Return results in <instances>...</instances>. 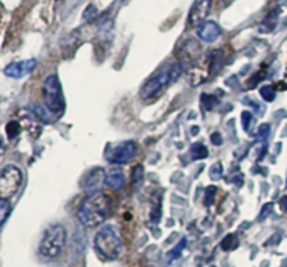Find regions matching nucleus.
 <instances>
[{
  "mask_svg": "<svg viewBox=\"0 0 287 267\" xmlns=\"http://www.w3.org/2000/svg\"><path fill=\"white\" fill-rule=\"evenodd\" d=\"M111 204L112 200L107 193L101 190L93 192L80 204V209L77 213L80 222L87 228L98 227L109 216Z\"/></svg>",
  "mask_w": 287,
  "mask_h": 267,
  "instance_id": "1",
  "label": "nucleus"
},
{
  "mask_svg": "<svg viewBox=\"0 0 287 267\" xmlns=\"http://www.w3.org/2000/svg\"><path fill=\"white\" fill-rule=\"evenodd\" d=\"M37 60L35 59H28V60H21V62H14L4 69V74L11 79H21L27 74H30L35 69Z\"/></svg>",
  "mask_w": 287,
  "mask_h": 267,
  "instance_id": "10",
  "label": "nucleus"
},
{
  "mask_svg": "<svg viewBox=\"0 0 287 267\" xmlns=\"http://www.w3.org/2000/svg\"><path fill=\"white\" fill-rule=\"evenodd\" d=\"M96 248L97 251L108 260H115L121 256L123 249L122 239L119 232L111 225H105L98 231L96 235Z\"/></svg>",
  "mask_w": 287,
  "mask_h": 267,
  "instance_id": "3",
  "label": "nucleus"
},
{
  "mask_svg": "<svg viewBox=\"0 0 287 267\" xmlns=\"http://www.w3.org/2000/svg\"><path fill=\"white\" fill-rule=\"evenodd\" d=\"M241 118H242V128H244V130H245L246 133H251V125L254 122L252 114L249 111H244L242 115H241Z\"/></svg>",
  "mask_w": 287,
  "mask_h": 267,
  "instance_id": "21",
  "label": "nucleus"
},
{
  "mask_svg": "<svg viewBox=\"0 0 287 267\" xmlns=\"http://www.w3.org/2000/svg\"><path fill=\"white\" fill-rule=\"evenodd\" d=\"M209 175H210V178L214 179V180H217V179H220L223 177V165L220 162H216L214 165H212V168L209 171Z\"/></svg>",
  "mask_w": 287,
  "mask_h": 267,
  "instance_id": "23",
  "label": "nucleus"
},
{
  "mask_svg": "<svg viewBox=\"0 0 287 267\" xmlns=\"http://www.w3.org/2000/svg\"><path fill=\"white\" fill-rule=\"evenodd\" d=\"M259 92H261V97L265 101H268V102L275 101V98H276V92H275V89H273L272 86H263L262 89H259Z\"/></svg>",
  "mask_w": 287,
  "mask_h": 267,
  "instance_id": "20",
  "label": "nucleus"
},
{
  "mask_svg": "<svg viewBox=\"0 0 287 267\" xmlns=\"http://www.w3.org/2000/svg\"><path fill=\"white\" fill-rule=\"evenodd\" d=\"M20 132H21V125H20V122L16 121L8 122L7 126H6V133H7L8 138L17 137V136L20 134Z\"/></svg>",
  "mask_w": 287,
  "mask_h": 267,
  "instance_id": "19",
  "label": "nucleus"
},
{
  "mask_svg": "<svg viewBox=\"0 0 287 267\" xmlns=\"http://www.w3.org/2000/svg\"><path fill=\"white\" fill-rule=\"evenodd\" d=\"M143 178H144V170L142 165H136L133 171H132V183L135 187H140L142 182H143Z\"/></svg>",
  "mask_w": 287,
  "mask_h": 267,
  "instance_id": "16",
  "label": "nucleus"
},
{
  "mask_svg": "<svg viewBox=\"0 0 287 267\" xmlns=\"http://www.w3.org/2000/svg\"><path fill=\"white\" fill-rule=\"evenodd\" d=\"M42 94H44L45 106L48 108V111H49L50 114H63V111H65V99H63L62 87H60V83H59L56 74L48 76L47 80L44 81Z\"/></svg>",
  "mask_w": 287,
  "mask_h": 267,
  "instance_id": "5",
  "label": "nucleus"
},
{
  "mask_svg": "<svg viewBox=\"0 0 287 267\" xmlns=\"http://www.w3.org/2000/svg\"><path fill=\"white\" fill-rule=\"evenodd\" d=\"M118 1H121V3H122V1H126V0H118Z\"/></svg>",
  "mask_w": 287,
  "mask_h": 267,
  "instance_id": "28",
  "label": "nucleus"
},
{
  "mask_svg": "<svg viewBox=\"0 0 287 267\" xmlns=\"http://www.w3.org/2000/svg\"><path fill=\"white\" fill-rule=\"evenodd\" d=\"M107 180V177H105V171L102 168H94L89 172V175L84 178L83 180V189L84 190H90L91 193L93 192H98L99 187L102 186V183Z\"/></svg>",
  "mask_w": 287,
  "mask_h": 267,
  "instance_id": "11",
  "label": "nucleus"
},
{
  "mask_svg": "<svg viewBox=\"0 0 287 267\" xmlns=\"http://www.w3.org/2000/svg\"><path fill=\"white\" fill-rule=\"evenodd\" d=\"M185 242H187V239H182L181 241V243H180V248L177 246L175 249H172L170 253H168V262H172L174 259H177V258H180V255H181V251L185 248Z\"/></svg>",
  "mask_w": 287,
  "mask_h": 267,
  "instance_id": "24",
  "label": "nucleus"
},
{
  "mask_svg": "<svg viewBox=\"0 0 287 267\" xmlns=\"http://www.w3.org/2000/svg\"><path fill=\"white\" fill-rule=\"evenodd\" d=\"M23 183V172L17 165H7L0 171V199L8 200Z\"/></svg>",
  "mask_w": 287,
  "mask_h": 267,
  "instance_id": "6",
  "label": "nucleus"
},
{
  "mask_svg": "<svg viewBox=\"0 0 287 267\" xmlns=\"http://www.w3.org/2000/svg\"><path fill=\"white\" fill-rule=\"evenodd\" d=\"M280 209L285 211V213H287V196H285V197H282L280 199Z\"/></svg>",
  "mask_w": 287,
  "mask_h": 267,
  "instance_id": "27",
  "label": "nucleus"
},
{
  "mask_svg": "<svg viewBox=\"0 0 287 267\" xmlns=\"http://www.w3.org/2000/svg\"><path fill=\"white\" fill-rule=\"evenodd\" d=\"M138 154V146L135 141L128 140L123 141L119 146L114 147L111 150V154L108 155V161L112 164H126L133 160Z\"/></svg>",
  "mask_w": 287,
  "mask_h": 267,
  "instance_id": "8",
  "label": "nucleus"
},
{
  "mask_svg": "<svg viewBox=\"0 0 287 267\" xmlns=\"http://www.w3.org/2000/svg\"><path fill=\"white\" fill-rule=\"evenodd\" d=\"M238 246V238L234 234H229L222 241V249L226 252L233 251Z\"/></svg>",
  "mask_w": 287,
  "mask_h": 267,
  "instance_id": "17",
  "label": "nucleus"
},
{
  "mask_svg": "<svg viewBox=\"0 0 287 267\" xmlns=\"http://www.w3.org/2000/svg\"><path fill=\"white\" fill-rule=\"evenodd\" d=\"M181 74H182V65L174 63L170 67L161 70L160 73H157L156 76H153L151 79H148L142 87L140 95L143 99H151L157 97L161 91H164L170 84L177 80Z\"/></svg>",
  "mask_w": 287,
  "mask_h": 267,
  "instance_id": "2",
  "label": "nucleus"
},
{
  "mask_svg": "<svg viewBox=\"0 0 287 267\" xmlns=\"http://www.w3.org/2000/svg\"><path fill=\"white\" fill-rule=\"evenodd\" d=\"M11 214V204L8 200L0 199V227L7 221V219Z\"/></svg>",
  "mask_w": 287,
  "mask_h": 267,
  "instance_id": "15",
  "label": "nucleus"
},
{
  "mask_svg": "<svg viewBox=\"0 0 287 267\" xmlns=\"http://www.w3.org/2000/svg\"><path fill=\"white\" fill-rule=\"evenodd\" d=\"M66 245V228L62 224H52L45 229L40 242V253L47 259H55Z\"/></svg>",
  "mask_w": 287,
  "mask_h": 267,
  "instance_id": "4",
  "label": "nucleus"
},
{
  "mask_svg": "<svg viewBox=\"0 0 287 267\" xmlns=\"http://www.w3.org/2000/svg\"><path fill=\"white\" fill-rule=\"evenodd\" d=\"M123 182H125V175H123V172L121 170L111 171L108 174L107 180H105V183L112 189H119L123 185Z\"/></svg>",
  "mask_w": 287,
  "mask_h": 267,
  "instance_id": "13",
  "label": "nucleus"
},
{
  "mask_svg": "<svg viewBox=\"0 0 287 267\" xmlns=\"http://www.w3.org/2000/svg\"><path fill=\"white\" fill-rule=\"evenodd\" d=\"M272 210H273V204L272 203H269V204H265L262 209V213H261V216H259V221H262V220H265L269 214L272 213Z\"/></svg>",
  "mask_w": 287,
  "mask_h": 267,
  "instance_id": "25",
  "label": "nucleus"
},
{
  "mask_svg": "<svg viewBox=\"0 0 287 267\" xmlns=\"http://www.w3.org/2000/svg\"><path fill=\"white\" fill-rule=\"evenodd\" d=\"M269 132H271V126L268 123H263V125L259 126V129H258L256 137H258V140H261V141H266L268 137H269Z\"/></svg>",
  "mask_w": 287,
  "mask_h": 267,
  "instance_id": "22",
  "label": "nucleus"
},
{
  "mask_svg": "<svg viewBox=\"0 0 287 267\" xmlns=\"http://www.w3.org/2000/svg\"><path fill=\"white\" fill-rule=\"evenodd\" d=\"M196 34L199 40L205 41V42H213V41H216L220 37L222 30H220V27H219L217 23H214V21H205L203 24L197 27Z\"/></svg>",
  "mask_w": 287,
  "mask_h": 267,
  "instance_id": "12",
  "label": "nucleus"
},
{
  "mask_svg": "<svg viewBox=\"0 0 287 267\" xmlns=\"http://www.w3.org/2000/svg\"><path fill=\"white\" fill-rule=\"evenodd\" d=\"M214 56L212 53H207L205 56L199 57L189 69V83L192 87H199L209 80L214 66Z\"/></svg>",
  "mask_w": 287,
  "mask_h": 267,
  "instance_id": "7",
  "label": "nucleus"
},
{
  "mask_svg": "<svg viewBox=\"0 0 287 267\" xmlns=\"http://www.w3.org/2000/svg\"><path fill=\"white\" fill-rule=\"evenodd\" d=\"M210 140H212V143H213L214 146H220L223 143V137H222V134L220 133H213L212 136H210Z\"/></svg>",
  "mask_w": 287,
  "mask_h": 267,
  "instance_id": "26",
  "label": "nucleus"
},
{
  "mask_svg": "<svg viewBox=\"0 0 287 267\" xmlns=\"http://www.w3.org/2000/svg\"><path fill=\"white\" fill-rule=\"evenodd\" d=\"M191 154L193 160H205L206 157L209 155V151L202 143H195L191 147Z\"/></svg>",
  "mask_w": 287,
  "mask_h": 267,
  "instance_id": "14",
  "label": "nucleus"
},
{
  "mask_svg": "<svg viewBox=\"0 0 287 267\" xmlns=\"http://www.w3.org/2000/svg\"><path fill=\"white\" fill-rule=\"evenodd\" d=\"M212 8V0H195L189 10L188 24L191 27H199L206 21Z\"/></svg>",
  "mask_w": 287,
  "mask_h": 267,
  "instance_id": "9",
  "label": "nucleus"
},
{
  "mask_svg": "<svg viewBox=\"0 0 287 267\" xmlns=\"http://www.w3.org/2000/svg\"><path fill=\"white\" fill-rule=\"evenodd\" d=\"M200 105H202V108L205 111H212L214 106L217 105V99L212 97V95H209V94H202V97H200Z\"/></svg>",
  "mask_w": 287,
  "mask_h": 267,
  "instance_id": "18",
  "label": "nucleus"
}]
</instances>
